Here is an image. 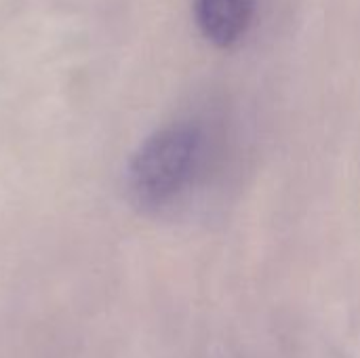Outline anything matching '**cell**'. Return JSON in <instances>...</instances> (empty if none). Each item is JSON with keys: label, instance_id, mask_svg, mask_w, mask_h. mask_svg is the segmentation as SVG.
<instances>
[{"label": "cell", "instance_id": "1", "mask_svg": "<svg viewBox=\"0 0 360 358\" xmlns=\"http://www.w3.org/2000/svg\"><path fill=\"white\" fill-rule=\"evenodd\" d=\"M205 158V135L192 122H171L154 131L127 169L131 203L146 213L177 205L194 186Z\"/></svg>", "mask_w": 360, "mask_h": 358}, {"label": "cell", "instance_id": "2", "mask_svg": "<svg viewBox=\"0 0 360 358\" xmlns=\"http://www.w3.org/2000/svg\"><path fill=\"white\" fill-rule=\"evenodd\" d=\"M255 0H192L198 30L217 46L238 42L253 17Z\"/></svg>", "mask_w": 360, "mask_h": 358}]
</instances>
